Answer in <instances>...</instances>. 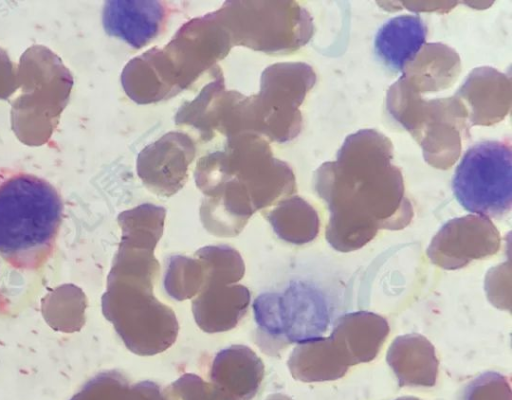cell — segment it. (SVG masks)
<instances>
[{"label":"cell","mask_w":512,"mask_h":400,"mask_svg":"<svg viewBox=\"0 0 512 400\" xmlns=\"http://www.w3.org/2000/svg\"><path fill=\"white\" fill-rule=\"evenodd\" d=\"M391 141L374 129L349 135L336 160L322 164L314 187L330 211L326 240L341 252L367 244L380 229L406 227L413 209L393 165Z\"/></svg>","instance_id":"6da1fadb"},{"label":"cell","mask_w":512,"mask_h":400,"mask_svg":"<svg viewBox=\"0 0 512 400\" xmlns=\"http://www.w3.org/2000/svg\"><path fill=\"white\" fill-rule=\"evenodd\" d=\"M63 203L46 180L29 174L0 184V257L33 270L50 257L60 229Z\"/></svg>","instance_id":"7a4b0ae2"},{"label":"cell","mask_w":512,"mask_h":400,"mask_svg":"<svg viewBox=\"0 0 512 400\" xmlns=\"http://www.w3.org/2000/svg\"><path fill=\"white\" fill-rule=\"evenodd\" d=\"M154 283L109 275L102 312L134 354L153 356L176 341L179 324L174 311L153 293Z\"/></svg>","instance_id":"3957f363"},{"label":"cell","mask_w":512,"mask_h":400,"mask_svg":"<svg viewBox=\"0 0 512 400\" xmlns=\"http://www.w3.org/2000/svg\"><path fill=\"white\" fill-rule=\"evenodd\" d=\"M387 109L417 140L431 166L446 169L458 159L470 124L456 95L426 101L400 77L388 90Z\"/></svg>","instance_id":"277c9868"},{"label":"cell","mask_w":512,"mask_h":400,"mask_svg":"<svg viewBox=\"0 0 512 400\" xmlns=\"http://www.w3.org/2000/svg\"><path fill=\"white\" fill-rule=\"evenodd\" d=\"M256 343L269 355L293 343L322 337L330 323L324 294L304 282H293L283 292H266L253 303Z\"/></svg>","instance_id":"5b68a950"},{"label":"cell","mask_w":512,"mask_h":400,"mask_svg":"<svg viewBox=\"0 0 512 400\" xmlns=\"http://www.w3.org/2000/svg\"><path fill=\"white\" fill-rule=\"evenodd\" d=\"M459 204L476 215L500 218L512 207V151L501 141H483L463 155L452 178Z\"/></svg>","instance_id":"8992f818"},{"label":"cell","mask_w":512,"mask_h":400,"mask_svg":"<svg viewBox=\"0 0 512 400\" xmlns=\"http://www.w3.org/2000/svg\"><path fill=\"white\" fill-rule=\"evenodd\" d=\"M245 2H227L216 13L231 41L259 50L290 52L305 45L313 34L310 14L296 2H263L264 8Z\"/></svg>","instance_id":"52a82bcc"},{"label":"cell","mask_w":512,"mask_h":400,"mask_svg":"<svg viewBox=\"0 0 512 400\" xmlns=\"http://www.w3.org/2000/svg\"><path fill=\"white\" fill-rule=\"evenodd\" d=\"M315 82V72L306 63H278L264 71L261 92L254 101L264 109L260 115H264L262 129L266 135L285 142L299 134V107Z\"/></svg>","instance_id":"ba28073f"},{"label":"cell","mask_w":512,"mask_h":400,"mask_svg":"<svg viewBox=\"0 0 512 400\" xmlns=\"http://www.w3.org/2000/svg\"><path fill=\"white\" fill-rule=\"evenodd\" d=\"M500 247L497 228L487 217L467 215L445 223L431 240L427 255L444 269H458L494 255Z\"/></svg>","instance_id":"9c48e42d"},{"label":"cell","mask_w":512,"mask_h":400,"mask_svg":"<svg viewBox=\"0 0 512 400\" xmlns=\"http://www.w3.org/2000/svg\"><path fill=\"white\" fill-rule=\"evenodd\" d=\"M194 155V144L186 134L170 132L140 152L137 172L153 193L171 196L184 185Z\"/></svg>","instance_id":"30bf717a"},{"label":"cell","mask_w":512,"mask_h":400,"mask_svg":"<svg viewBox=\"0 0 512 400\" xmlns=\"http://www.w3.org/2000/svg\"><path fill=\"white\" fill-rule=\"evenodd\" d=\"M455 95L465 106L470 125H491L510 110L511 80L493 68H476Z\"/></svg>","instance_id":"8fae6325"},{"label":"cell","mask_w":512,"mask_h":400,"mask_svg":"<svg viewBox=\"0 0 512 400\" xmlns=\"http://www.w3.org/2000/svg\"><path fill=\"white\" fill-rule=\"evenodd\" d=\"M166 9L159 1L112 0L103 7L102 22L107 34L135 49L147 45L160 32Z\"/></svg>","instance_id":"7c38bea8"},{"label":"cell","mask_w":512,"mask_h":400,"mask_svg":"<svg viewBox=\"0 0 512 400\" xmlns=\"http://www.w3.org/2000/svg\"><path fill=\"white\" fill-rule=\"evenodd\" d=\"M388 333L386 319L372 312L359 311L341 316L329 338L349 367L374 359Z\"/></svg>","instance_id":"4fadbf2b"},{"label":"cell","mask_w":512,"mask_h":400,"mask_svg":"<svg viewBox=\"0 0 512 400\" xmlns=\"http://www.w3.org/2000/svg\"><path fill=\"white\" fill-rule=\"evenodd\" d=\"M250 301V291L244 285L209 284L192 300V313L204 332H225L237 326L247 313Z\"/></svg>","instance_id":"5bb4252c"},{"label":"cell","mask_w":512,"mask_h":400,"mask_svg":"<svg viewBox=\"0 0 512 400\" xmlns=\"http://www.w3.org/2000/svg\"><path fill=\"white\" fill-rule=\"evenodd\" d=\"M209 378L234 400H251L263 381L264 364L248 346L232 345L216 354Z\"/></svg>","instance_id":"9a60e30c"},{"label":"cell","mask_w":512,"mask_h":400,"mask_svg":"<svg viewBox=\"0 0 512 400\" xmlns=\"http://www.w3.org/2000/svg\"><path fill=\"white\" fill-rule=\"evenodd\" d=\"M401 78L415 92L444 90L460 73V58L450 47L427 43L402 70Z\"/></svg>","instance_id":"2e32d148"},{"label":"cell","mask_w":512,"mask_h":400,"mask_svg":"<svg viewBox=\"0 0 512 400\" xmlns=\"http://www.w3.org/2000/svg\"><path fill=\"white\" fill-rule=\"evenodd\" d=\"M427 27L418 15H399L377 31L374 48L378 57L395 71H402L425 44Z\"/></svg>","instance_id":"e0dca14e"},{"label":"cell","mask_w":512,"mask_h":400,"mask_svg":"<svg viewBox=\"0 0 512 400\" xmlns=\"http://www.w3.org/2000/svg\"><path fill=\"white\" fill-rule=\"evenodd\" d=\"M387 363L401 383L433 384L438 360L430 341L416 333L398 336L387 352Z\"/></svg>","instance_id":"ac0fdd59"},{"label":"cell","mask_w":512,"mask_h":400,"mask_svg":"<svg viewBox=\"0 0 512 400\" xmlns=\"http://www.w3.org/2000/svg\"><path fill=\"white\" fill-rule=\"evenodd\" d=\"M287 365L295 379L305 382L335 379L345 374L348 369L329 337H319L297 344Z\"/></svg>","instance_id":"d6986e66"},{"label":"cell","mask_w":512,"mask_h":400,"mask_svg":"<svg viewBox=\"0 0 512 400\" xmlns=\"http://www.w3.org/2000/svg\"><path fill=\"white\" fill-rule=\"evenodd\" d=\"M274 232L292 244L314 240L319 231V217L304 199L293 196L280 201L266 216Z\"/></svg>","instance_id":"ffe728a7"},{"label":"cell","mask_w":512,"mask_h":400,"mask_svg":"<svg viewBox=\"0 0 512 400\" xmlns=\"http://www.w3.org/2000/svg\"><path fill=\"white\" fill-rule=\"evenodd\" d=\"M166 210L145 203L122 212L118 223L122 230L119 245L154 251L162 237Z\"/></svg>","instance_id":"44dd1931"},{"label":"cell","mask_w":512,"mask_h":400,"mask_svg":"<svg viewBox=\"0 0 512 400\" xmlns=\"http://www.w3.org/2000/svg\"><path fill=\"white\" fill-rule=\"evenodd\" d=\"M204 270L205 285H232L245 274V264L240 253L228 245H210L195 252ZM203 286V287H204Z\"/></svg>","instance_id":"7402d4cb"},{"label":"cell","mask_w":512,"mask_h":400,"mask_svg":"<svg viewBox=\"0 0 512 400\" xmlns=\"http://www.w3.org/2000/svg\"><path fill=\"white\" fill-rule=\"evenodd\" d=\"M204 283L203 266L197 258L173 255L168 259L163 286L170 297L177 301L194 298Z\"/></svg>","instance_id":"603a6c76"},{"label":"cell","mask_w":512,"mask_h":400,"mask_svg":"<svg viewBox=\"0 0 512 400\" xmlns=\"http://www.w3.org/2000/svg\"><path fill=\"white\" fill-rule=\"evenodd\" d=\"M166 400H234L221 388L193 373H185L163 389Z\"/></svg>","instance_id":"cb8c5ba5"},{"label":"cell","mask_w":512,"mask_h":400,"mask_svg":"<svg viewBox=\"0 0 512 400\" xmlns=\"http://www.w3.org/2000/svg\"><path fill=\"white\" fill-rule=\"evenodd\" d=\"M115 400H166V398L159 384L144 380L132 385L129 383Z\"/></svg>","instance_id":"d4e9b609"},{"label":"cell","mask_w":512,"mask_h":400,"mask_svg":"<svg viewBox=\"0 0 512 400\" xmlns=\"http://www.w3.org/2000/svg\"><path fill=\"white\" fill-rule=\"evenodd\" d=\"M266 400H290V399L282 394H273V395H270Z\"/></svg>","instance_id":"484cf974"}]
</instances>
